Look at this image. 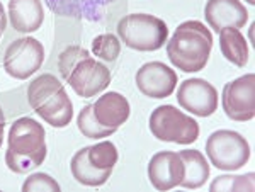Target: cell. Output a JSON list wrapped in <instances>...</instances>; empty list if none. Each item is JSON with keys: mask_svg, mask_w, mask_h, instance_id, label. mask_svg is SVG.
Returning <instances> with one entry per match:
<instances>
[{"mask_svg": "<svg viewBox=\"0 0 255 192\" xmlns=\"http://www.w3.org/2000/svg\"><path fill=\"white\" fill-rule=\"evenodd\" d=\"M77 126H79V131L84 134L85 138H89V140L108 138L118 131V129H113V128H104V126L96 119L92 104H87L82 107V111L79 112V116H77Z\"/></svg>", "mask_w": 255, "mask_h": 192, "instance_id": "cell-20", "label": "cell"}, {"mask_svg": "<svg viewBox=\"0 0 255 192\" xmlns=\"http://www.w3.org/2000/svg\"><path fill=\"white\" fill-rule=\"evenodd\" d=\"M89 146H84L79 152L73 155L72 162H70V170L77 182L87 187H101L109 181L113 170H101L96 169L87 158Z\"/></svg>", "mask_w": 255, "mask_h": 192, "instance_id": "cell-18", "label": "cell"}, {"mask_svg": "<svg viewBox=\"0 0 255 192\" xmlns=\"http://www.w3.org/2000/svg\"><path fill=\"white\" fill-rule=\"evenodd\" d=\"M177 104L197 117H209L218 109V91L204 79H187L177 89Z\"/></svg>", "mask_w": 255, "mask_h": 192, "instance_id": "cell-10", "label": "cell"}, {"mask_svg": "<svg viewBox=\"0 0 255 192\" xmlns=\"http://www.w3.org/2000/svg\"><path fill=\"white\" fill-rule=\"evenodd\" d=\"M44 2L58 15H73V17L96 20L106 7L116 0H44Z\"/></svg>", "mask_w": 255, "mask_h": 192, "instance_id": "cell-16", "label": "cell"}, {"mask_svg": "<svg viewBox=\"0 0 255 192\" xmlns=\"http://www.w3.org/2000/svg\"><path fill=\"white\" fill-rule=\"evenodd\" d=\"M150 131L157 140L177 145H191L199 138V124L191 116L170 104L158 105L150 114Z\"/></svg>", "mask_w": 255, "mask_h": 192, "instance_id": "cell-6", "label": "cell"}, {"mask_svg": "<svg viewBox=\"0 0 255 192\" xmlns=\"http://www.w3.org/2000/svg\"><path fill=\"white\" fill-rule=\"evenodd\" d=\"M3 131H5V124H0V146L3 143Z\"/></svg>", "mask_w": 255, "mask_h": 192, "instance_id": "cell-26", "label": "cell"}, {"mask_svg": "<svg viewBox=\"0 0 255 192\" xmlns=\"http://www.w3.org/2000/svg\"><path fill=\"white\" fill-rule=\"evenodd\" d=\"M9 19L12 29L19 34H31L38 31L44 20L41 0H9Z\"/></svg>", "mask_w": 255, "mask_h": 192, "instance_id": "cell-15", "label": "cell"}, {"mask_svg": "<svg viewBox=\"0 0 255 192\" xmlns=\"http://www.w3.org/2000/svg\"><path fill=\"white\" fill-rule=\"evenodd\" d=\"M27 102L53 128H67L73 119V104L63 84L51 73L36 77L27 87Z\"/></svg>", "mask_w": 255, "mask_h": 192, "instance_id": "cell-4", "label": "cell"}, {"mask_svg": "<svg viewBox=\"0 0 255 192\" xmlns=\"http://www.w3.org/2000/svg\"><path fill=\"white\" fill-rule=\"evenodd\" d=\"M87 158L96 169L101 170H113L118 163L119 153L113 141H99L96 145L89 146Z\"/></svg>", "mask_w": 255, "mask_h": 192, "instance_id": "cell-21", "label": "cell"}, {"mask_svg": "<svg viewBox=\"0 0 255 192\" xmlns=\"http://www.w3.org/2000/svg\"><path fill=\"white\" fill-rule=\"evenodd\" d=\"M60 184L48 174H32L24 181L22 192H60Z\"/></svg>", "mask_w": 255, "mask_h": 192, "instance_id": "cell-24", "label": "cell"}, {"mask_svg": "<svg viewBox=\"0 0 255 192\" xmlns=\"http://www.w3.org/2000/svg\"><path fill=\"white\" fill-rule=\"evenodd\" d=\"M148 179L157 191H170L184 179V163L177 152H158L148 163Z\"/></svg>", "mask_w": 255, "mask_h": 192, "instance_id": "cell-12", "label": "cell"}, {"mask_svg": "<svg viewBox=\"0 0 255 192\" xmlns=\"http://www.w3.org/2000/svg\"><path fill=\"white\" fill-rule=\"evenodd\" d=\"M184 163V179L180 187L199 189L209 179V163L199 150H182L179 152Z\"/></svg>", "mask_w": 255, "mask_h": 192, "instance_id": "cell-17", "label": "cell"}, {"mask_svg": "<svg viewBox=\"0 0 255 192\" xmlns=\"http://www.w3.org/2000/svg\"><path fill=\"white\" fill-rule=\"evenodd\" d=\"M245 2H247V3H250V5H254V3H255V0H245Z\"/></svg>", "mask_w": 255, "mask_h": 192, "instance_id": "cell-28", "label": "cell"}, {"mask_svg": "<svg viewBox=\"0 0 255 192\" xmlns=\"http://www.w3.org/2000/svg\"><path fill=\"white\" fill-rule=\"evenodd\" d=\"M220 50L226 61L238 68H245L249 63V44L240 29L225 27L220 31Z\"/></svg>", "mask_w": 255, "mask_h": 192, "instance_id": "cell-19", "label": "cell"}, {"mask_svg": "<svg viewBox=\"0 0 255 192\" xmlns=\"http://www.w3.org/2000/svg\"><path fill=\"white\" fill-rule=\"evenodd\" d=\"M206 155L216 169L233 172L250 160V145L240 133L232 129H218L209 134Z\"/></svg>", "mask_w": 255, "mask_h": 192, "instance_id": "cell-7", "label": "cell"}, {"mask_svg": "<svg viewBox=\"0 0 255 192\" xmlns=\"http://www.w3.org/2000/svg\"><path fill=\"white\" fill-rule=\"evenodd\" d=\"M204 19L216 32L225 27L242 29L249 20V10L240 0H208L204 7Z\"/></svg>", "mask_w": 255, "mask_h": 192, "instance_id": "cell-13", "label": "cell"}, {"mask_svg": "<svg viewBox=\"0 0 255 192\" xmlns=\"http://www.w3.org/2000/svg\"><path fill=\"white\" fill-rule=\"evenodd\" d=\"M7 27V15H5V10H3V5L0 3V36L3 34Z\"/></svg>", "mask_w": 255, "mask_h": 192, "instance_id": "cell-25", "label": "cell"}, {"mask_svg": "<svg viewBox=\"0 0 255 192\" xmlns=\"http://www.w3.org/2000/svg\"><path fill=\"white\" fill-rule=\"evenodd\" d=\"M138 91L150 99H165L177 87V73L162 61H150L139 67L134 77Z\"/></svg>", "mask_w": 255, "mask_h": 192, "instance_id": "cell-11", "label": "cell"}, {"mask_svg": "<svg viewBox=\"0 0 255 192\" xmlns=\"http://www.w3.org/2000/svg\"><path fill=\"white\" fill-rule=\"evenodd\" d=\"M92 51L102 61L113 63V61L118 60L119 53H121V41L113 32H104V34H99L94 38Z\"/></svg>", "mask_w": 255, "mask_h": 192, "instance_id": "cell-22", "label": "cell"}, {"mask_svg": "<svg viewBox=\"0 0 255 192\" xmlns=\"http://www.w3.org/2000/svg\"><path fill=\"white\" fill-rule=\"evenodd\" d=\"M44 48L36 38H19L7 46L3 53V70L15 80H26L41 68Z\"/></svg>", "mask_w": 255, "mask_h": 192, "instance_id": "cell-8", "label": "cell"}, {"mask_svg": "<svg viewBox=\"0 0 255 192\" xmlns=\"http://www.w3.org/2000/svg\"><path fill=\"white\" fill-rule=\"evenodd\" d=\"M213 50V34L201 20L179 24L167 41V56L177 70L196 73L204 70Z\"/></svg>", "mask_w": 255, "mask_h": 192, "instance_id": "cell-2", "label": "cell"}, {"mask_svg": "<svg viewBox=\"0 0 255 192\" xmlns=\"http://www.w3.org/2000/svg\"><path fill=\"white\" fill-rule=\"evenodd\" d=\"M0 124H5V116H3L2 107H0Z\"/></svg>", "mask_w": 255, "mask_h": 192, "instance_id": "cell-27", "label": "cell"}, {"mask_svg": "<svg viewBox=\"0 0 255 192\" xmlns=\"http://www.w3.org/2000/svg\"><path fill=\"white\" fill-rule=\"evenodd\" d=\"M94 116L104 128L119 129L128 121L131 112L129 102L119 92H106L92 104Z\"/></svg>", "mask_w": 255, "mask_h": 192, "instance_id": "cell-14", "label": "cell"}, {"mask_svg": "<svg viewBox=\"0 0 255 192\" xmlns=\"http://www.w3.org/2000/svg\"><path fill=\"white\" fill-rule=\"evenodd\" d=\"M58 70L79 97H96L111 84V72L82 46H68L58 58Z\"/></svg>", "mask_w": 255, "mask_h": 192, "instance_id": "cell-3", "label": "cell"}, {"mask_svg": "<svg viewBox=\"0 0 255 192\" xmlns=\"http://www.w3.org/2000/svg\"><path fill=\"white\" fill-rule=\"evenodd\" d=\"M46 131L32 117H19L12 122L7 136L5 165L10 172L24 175L38 169L46 158Z\"/></svg>", "mask_w": 255, "mask_h": 192, "instance_id": "cell-1", "label": "cell"}, {"mask_svg": "<svg viewBox=\"0 0 255 192\" xmlns=\"http://www.w3.org/2000/svg\"><path fill=\"white\" fill-rule=\"evenodd\" d=\"M211 192H230V191H254V172L247 175H220L209 186Z\"/></svg>", "mask_w": 255, "mask_h": 192, "instance_id": "cell-23", "label": "cell"}, {"mask_svg": "<svg viewBox=\"0 0 255 192\" xmlns=\"http://www.w3.org/2000/svg\"><path fill=\"white\" fill-rule=\"evenodd\" d=\"M221 105L226 117L232 121L245 122L255 116V75L247 73L223 87Z\"/></svg>", "mask_w": 255, "mask_h": 192, "instance_id": "cell-9", "label": "cell"}, {"mask_svg": "<svg viewBox=\"0 0 255 192\" xmlns=\"http://www.w3.org/2000/svg\"><path fill=\"white\" fill-rule=\"evenodd\" d=\"M118 38L136 51H157L168 39V27L151 14H128L118 22Z\"/></svg>", "mask_w": 255, "mask_h": 192, "instance_id": "cell-5", "label": "cell"}]
</instances>
